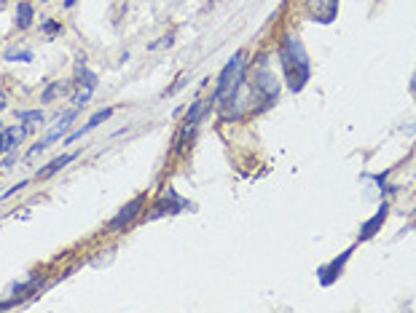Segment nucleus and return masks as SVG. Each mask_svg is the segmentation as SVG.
Instances as JSON below:
<instances>
[{
    "label": "nucleus",
    "mask_w": 416,
    "mask_h": 313,
    "mask_svg": "<svg viewBox=\"0 0 416 313\" xmlns=\"http://www.w3.org/2000/svg\"><path fill=\"white\" fill-rule=\"evenodd\" d=\"M57 94H62V86H59V83H49V86H46V91L41 94V102H54Z\"/></svg>",
    "instance_id": "15"
},
{
    "label": "nucleus",
    "mask_w": 416,
    "mask_h": 313,
    "mask_svg": "<svg viewBox=\"0 0 416 313\" xmlns=\"http://www.w3.org/2000/svg\"><path fill=\"white\" fill-rule=\"evenodd\" d=\"M175 43V35H164L161 41H156V43H150L148 49H169V46Z\"/></svg>",
    "instance_id": "18"
},
{
    "label": "nucleus",
    "mask_w": 416,
    "mask_h": 313,
    "mask_svg": "<svg viewBox=\"0 0 416 313\" xmlns=\"http://www.w3.org/2000/svg\"><path fill=\"white\" fill-rule=\"evenodd\" d=\"M75 83H78V89H91L94 91L97 89V75L91 70H86V64H83L81 72H78V78H75Z\"/></svg>",
    "instance_id": "11"
},
{
    "label": "nucleus",
    "mask_w": 416,
    "mask_h": 313,
    "mask_svg": "<svg viewBox=\"0 0 416 313\" xmlns=\"http://www.w3.org/2000/svg\"><path fill=\"white\" fill-rule=\"evenodd\" d=\"M279 62L285 67V78L290 91H298L306 86V81L312 78V62H309V54L303 49V43L293 35H282L279 41Z\"/></svg>",
    "instance_id": "1"
},
{
    "label": "nucleus",
    "mask_w": 416,
    "mask_h": 313,
    "mask_svg": "<svg viewBox=\"0 0 416 313\" xmlns=\"http://www.w3.org/2000/svg\"><path fill=\"white\" fill-rule=\"evenodd\" d=\"M72 158H75V153H65V156H59V158H54V161H51L49 166H46V169H41L38 171V179H49V177H54L59 169H65V166H68Z\"/></svg>",
    "instance_id": "9"
},
{
    "label": "nucleus",
    "mask_w": 416,
    "mask_h": 313,
    "mask_svg": "<svg viewBox=\"0 0 416 313\" xmlns=\"http://www.w3.org/2000/svg\"><path fill=\"white\" fill-rule=\"evenodd\" d=\"M41 3H46V0H41Z\"/></svg>",
    "instance_id": "25"
},
{
    "label": "nucleus",
    "mask_w": 416,
    "mask_h": 313,
    "mask_svg": "<svg viewBox=\"0 0 416 313\" xmlns=\"http://www.w3.org/2000/svg\"><path fill=\"white\" fill-rule=\"evenodd\" d=\"M22 188H27V179H19V182L14 185V188H11V190H5V193H3V196H0V198H11V196H14V193H19Z\"/></svg>",
    "instance_id": "19"
},
{
    "label": "nucleus",
    "mask_w": 416,
    "mask_h": 313,
    "mask_svg": "<svg viewBox=\"0 0 416 313\" xmlns=\"http://www.w3.org/2000/svg\"><path fill=\"white\" fill-rule=\"evenodd\" d=\"M41 32L43 35H59V32H62V24H59L57 19H46L41 24Z\"/></svg>",
    "instance_id": "14"
},
{
    "label": "nucleus",
    "mask_w": 416,
    "mask_h": 313,
    "mask_svg": "<svg viewBox=\"0 0 416 313\" xmlns=\"http://www.w3.org/2000/svg\"><path fill=\"white\" fill-rule=\"evenodd\" d=\"M0 110H5V97L0 94Z\"/></svg>",
    "instance_id": "23"
},
{
    "label": "nucleus",
    "mask_w": 416,
    "mask_h": 313,
    "mask_svg": "<svg viewBox=\"0 0 416 313\" xmlns=\"http://www.w3.org/2000/svg\"><path fill=\"white\" fill-rule=\"evenodd\" d=\"M387 214H389V204L387 201H381V206L376 209V214L371 217V219H365L362 222V228H360V241H368V238H373L376 233L381 230V225H384V219H387Z\"/></svg>",
    "instance_id": "7"
},
{
    "label": "nucleus",
    "mask_w": 416,
    "mask_h": 313,
    "mask_svg": "<svg viewBox=\"0 0 416 313\" xmlns=\"http://www.w3.org/2000/svg\"><path fill=\"white\" fill-rule=\"evenodd\" d=\"M89 97H91V89H78V94H72L70 102L75 104V107H83V104L89 102Z\"/></svg>",
    "instance_id": "16"
},
{
    "label": "nucleus",
    "mask_w": 416,
    "mask_h": 313,
    "mask_svg": "<svg viewBox=\"0 0 416 313\" xmlns=\"http://www.w3.org/2000/svg\"><path fill=\"white\" fill-rule=\"evenodd\" d=\"M32 5L27 3V0H22V3L16 5V30H27L30 24H32Z\"/></svg>",
    "instance_id": "10"
},
{
    "label": "nucleus",
    "mask_w": 416,
    "mask_h": 313,
    "mask_svg": "<svg viewBox=\"0 0 416 313\" xmlns=\"http://www.w3.org/2000/svg\"><path fill=\"white\" fill-rule=\"evenodd\" d=\"M30 126H11V129H0V156L16 150V145L30 134Z\"/></svg>",
    "instance_id": "6"
},
{
    "label": "nucleus",
    "mask_w": 416,
    "mask_h": 313,
    "mask_svg": "<svg viewBox=\"0 0 416 313\" xmlns=\"http://www.w3.org/2000/svg\"><path fill=\"white\" fill-rule=\"evenodd\" d=\"M0 123H3V121H0Z\"/></svg>",
    "instance_id": "26"
},
{
    "label": "nucleus",
    "mask_w": 416,
    "mask_h": 313,
    "mask_svg": "<svg viewBox=\"0 0 416 313\" xmlns=\"http://www.w3.org/2000/svg\"><path fill=\"white\" fill-rule=\"evenodd\" d=\"M411 89H414V94H416V75H414V81H411Z\"/></svg>",
    "instance_id": "24"
},
{
    "label": "nucleus",
    "mask_w": 416,
    "mask_h": 313,
    "mask_svg": "<svg viewBox=\"0 0 416 313\" xmlns=\"http://www.w3.org/2000/svg\"><path fill=\"white\" fill-rule=\"evenodd\" d=\"M16 121L27 123L30 129H32V126L43 123V112H41V110H19V112H16Z\"/></svg>",
    "instance_id": "12"
},
{
    "label": "nucleus",
    "mask_w": 416,
    "mask_h": 313,
    "mask_svg": "<svg viewBox=\"0 0 416 313\" xmlns=\"http://www.w3.org/2000/svg\"><path fill=\"white\" fill-rule=\"evenodd\" d=\"M14 161H16V156H14V153H8V156L3 158V169H11V166H14Z\"/></svg>",
    "instance_id": "21"
},
{
    "label": "nucleus",
    "mask_w": 416,
    "mask_h": 313,
    "mask_svg": "<svg viewBox=\"0 0 416 313\" xmlns=\"http://www.w3.org/2000/svg\"><path fill=\"white\" fill-rule=\"evenodd\" d=\"M110 115H113V107H105V110H100V112H94V115H91L89 118V123H83L81 126V129H78V131H72V134L68 137V139H65V142H68V145H72V142H78V139H81L83 134H89V131L91 129H97V126H100L102 121H108V118Z\"/></svg>",
    "instance_id": "8"
},
{
    "label": "nucleus",
    "mask_w": 416,
    "mask_h": 313,
    "mask_svg": "<svg viewBox=\"0 0 416 313\" xmlns=\"http://www.w3.org/2000/svg\"><path fill=\"white\" fill-rule=\"evenodd\" d=\"M46 148H49V142H46V139H43V142H38V145H32V148H30V153H27V158L38 156V153H43Z\"/></svg>",
    "instance_id": "20"
},
{
    "label": "nucleus",
    "mask_w": 416,
    "mask_h": 313,
    "mask_svg": "<svg viewBox=\"0 0 416 313\" xmlns=\"http://www.w3.org/2000/svg\"><path fill=\"white\" fill-rule=\"evenodd\" d=\"M244 64H247V54H244V51H236V54L226 62V67L220 70V75H217V86H215V97H217V102H220V99L228 94V89H231V83H234L236 72H239Z\"/></svg>",
    "instance_id": "2"
},
{
    "label": "nucleus",
    "mask_w": 416,
    "mask_h": 313,
    "mask_svg": "<svg viewBox=\"0 0 416 313\" xmlns=\"http://www.w3.org/2000/svg\"><path fill=\"white\" fill-rule=\"evenodd\" d=\"M32 59H35L32 51H16V49L5 51V62H32Z\"/></svg>",
    "instance_id": "13"
},
{
    "label": "nucleus",
    "mask_w": 416,
    "mask_h": 313,
    "mask_svg": "<svg viewBox=\"0 0 416 313\" xmlns=\"http://www.w3.org/2000/svg\"><path fill=\"white\" fill-rule=\"evenodd\" d=\"M75 3H78V0H65V8H72Z\"/></svg>",
    "instance_id": "22"
},
{
    "label": "nucleus",
    "mask_w": 416,
    "mask_h": 313,
    "mask_svg": "<svg viewBox=\"0 0 416 313\" xmlns=\"http://www.w3.org/2000/svg\"><path fill=\"white\" fill-rule=\"evenodd\" d=\"M145 209V196H135L129 204H124V209H118V214L108 222V230L110 233H121L127 230L132 222H135L137 217H140V211Z\"/></svg>",
    "instance_id": "3"
},
{
    "label": "nucleus",
    "mask_w": 416,
    "mask_h": 313,
    "mask_svg": "<svg viewBox=\"0 0 416 313\" xmlns=\"http://www.w3.org/2000/svg\"><path fill=\"white\" fill-rule=\"evenodd\" d=\"M303 8H306L309 19L320 24H330L339 11V0H303Z\"/></svg>",
    "instance_id": "4"
},
{
    "label": "nucleus",
    "mask_w": 416,
    "mask_h": 313,
    "mask_svg": "<svg viewBox=\"0 0 416 313\" xmlns=\"http://www.w3.org/2000/svg\"><path fill=\"white\" fill-rule=\"evenodd\" d=\"M352 252H354V249H347V252H341V257H336L333 262L322 265V268L317 270V276H320V284H322V286H330V284L336 281V278L341 276V270H344L347 260L352 257Z\"/></svg>",
    "instance_id": "5"
},
{
    "label": "nucleus",
    "mask_w": 416,
    "mask_h": 313,
    "mask_svg": "<svg viewBox=\"0 0 416 313\" xmlns=\"http://www.w3.org/2000/svg\"><path fill=\"white\" fill-rule=\"evenodd\" d=\"M186 83H188V75H180V78H177V83H175V86H169V89L164 91V97H175V94H177V91H180Z\"/></svg>",
    "instance_id": "17"
},
{
    "label": "nucleus",
    "mask_w": 416,
    "mask_h": 313,
    "mask_svg": "<svg viewBox=\"0 0 416 313\" xmlns=\"http://www.w3.org/2000/svg\"><path fill=\"white\" fill-rule=\"evenodd\" d=\"M215 3H217V0H215Z\"/></svg>",
    "instance_id": "27"
}]
</instances>
